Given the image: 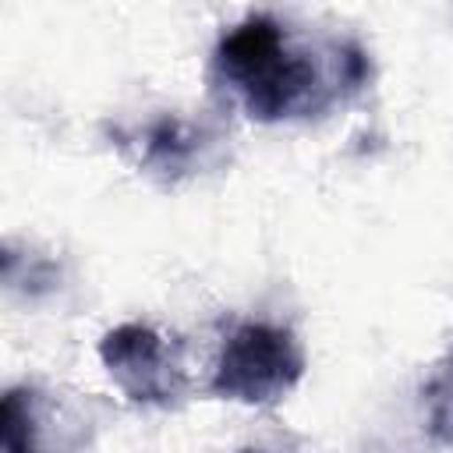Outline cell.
Here are the masks:
<instances>
[{
  "label": "cell",
  "mask_w": 453,
  "mask_h": 453,
  "mask_svg": "<svg viewBox=\"0 0 453 453\" xmlns=\"http://www.w3.org/2000/svg\"><path fill=\"white\" fill-rule=\"evenodd\" d=\"M212 71L248 117L290 120L315 117L357 92L368 57L354 42L311 50L273 14H251L216 42Z\"/></svg>",
  "instance_id": "obj_1"
},
{
  "label": "cell",
  "mask_w": 453,
  "mask_h": 453,
  "mask_svg": "<svg viewBox=\"0 0 453 453\" xmlns=\"http://www.w3.org/2000/svg\"><path fill=\"white\" fill-rule=\"evenodd\" d=\"M304 375V350L283 326L244 322L216 357L209 393L237 403H276Z\"/></svg>",
  "instance_id": "obj_2"
},
{
  "label": "cell",
  "mask_w": 453,
  "mask_h": 453,
  "mask_svg": "<svg viewBox=\"0 0 453 453\" xmlns=\"http://www.w3.org/2000/svg\"><path fill=\"white\" fill-rule=\"evenodd\" d=\"M99 357L110 379L134 403H170L184 389L177 350L152 326L127 322V326L110 329L99 340Z\"/></svg>",
  "instance_id": "obj_3"
},
{
  "label": "cell",
  "mask_w": 453,
  "mask_h": 453,
  "mask_svg": "<svg viewBox=\"0 0 453 453\" xmlns=\"http://www.w3.org/2000/svg\"><path fill=\"white\" fill-rule=\"evenodd\" d=\"M212 142L216 138L205 127L170 117V113L120 134V145L134 152L138 166H145L149 173H163V177H184L195 166H202Z\"/></svg>",
  "instance_id": "obj_4"
},
{
  "label": "cell",
  "mask_w": 453,
  "mask_h": 453,
  "mask_svg": "<svg viewBox=\"0 0 453 453\" xmlns=\"http://www.w3.org/2000/svg\"><path fill=\"white\" fill-rule=\"evenodd\" d=\"M78 421L53 393L14 386L4 393V453H74L67 442L53 439V425Z\"/></svg>",
  "instance_id": "obj_5"
}]
</instances>
